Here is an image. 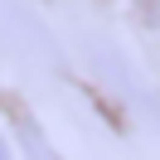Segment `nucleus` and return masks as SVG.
<instances>
[{
  "label": "nucleus",
  "mask_w": 160,
  "mask_h": 160,
  "mask_svg": "<svg viewBox=\"0 0 160 160\" xmlns=\"http://www.w3.org/2000/svg\"><path fill=\"white\" fill-rule=\"evenodd\" d=\"M0 49L15 63L39 73H58L63 68V49L53 39L49 20L34 10L29 0H0Z\"/></svg>",
  "instance_id": "1"
},
{
  "label": "nucleus",
  "mask_w": 160,
  "mask_h": 160,
  "mask_svg": "<svg viewBox=\"0 0 160 160\" xmlns=\"http://www.w3.org/2000/svg\"><path fill=\"white\" fill-rule=\"evenodd\" d=\"M88 63H92V73H97V78L107 82L121 102H131L141 117H150V121L160 126V97L141 82V73L126 63V53H121V49H112V44H88Z\"/></svg>",
  "instance_id": "2"
},
{
  "label": "nucleus",
  "mask_w": 160,
  "mask_h": 160,
  "mask_svg": "<svg viewBox=\"0 0 160 160\" xmlns=\"http://www.w3.org/2000/svg\"><path fill=\"white\" fill-rule=\"evenodd\" d=\"M20 146H24V160H63L58 150L44 141V131L34 126V121H20Z\"/></svg>",
  "instance_id": "3"
},
{
  "label": "nucleus",
  "mask_w": 160,
  "mask_h": 160,
  "mask_svg": "<svg viewBox=\"0 0 160 160\" xmlns=\"http://www.w3.org/2000/svg\"><path fill=\"white\" fill-rule=\"evenodd\" d=\"M0 160H10V150H5V141H0Z\"/></svg>",
  "instance_id": "4"
}]
</instances>
